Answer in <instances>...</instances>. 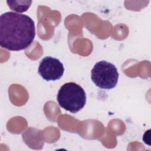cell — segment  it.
<instances>
[{
	"instance_id": "1",
	"label": "cell",
	"mask_w": 151,
	"mask_h": 151,
	"mask_svg": "<svg viewBox=\"0 0 151 151\" xmlns=\"http://www.w3.org/2000/svg\"><path fill=\"white\" fill-rule=\"evenodd\" d=\"M35 36V23L25 14L9 11L0 17V45L10 51L28 47Z\"/></svg>"
},
{
	"instance_id": "2",
	"label": "cell",
	"mask_w": 151,
	"mask_h": 151,
	"mask_svg": "<svg viewBox=\"0 0 151 151\" xmlns=\"http://www.w3.org/2000/svg\"><path fill=\"white\" fill-rule=\"evenodd\" d=\"M86 99L84 90L74 82L64 83L60 88L57 96L60 106L72 113L79 111L84 107Z\"/></svg>"
},
{
	"instance_id": "3",
	"label": "cell",
	"mask_w": 151,
	"mask_h": 151,
	"mask_svg": "<svg viewBox=\"0 0 151 151\" xmlns=\"http://www.w3.org/2000/svg\"><path fill=\"white\" fill-rule=\"evenodd\" d=\"M91 78L97 87L109 90L116 87L118 82L119 73L112 63L100 61L96 63L92 68Z\"/></svg>"
},
{
	"instance_id": "4",
	"label": "cell",
	"mask_w": 151,
	"mask_h": 151,
	"mask_svg": "<svg viewBox=\"0 0 151 151\" xmlns=\"http://www.w3.org/2000/svg\"><path fill=\"white\" fill-rule=\"evenodd\" d=\"M38 72L40 76L47 81H56L63 76L64 67L58 59L47 56L41 60Z\"/></svg>"
},
{
	"instance_id": "5",
	"label": "cell",
	"mask_w": 151,
	"mask_h": 151,
	"mask_svg": "<svg viewBox=\"0 0 151 151\" xmlns=\"http://www.w3.org/2000/svg\"><path fill=\"white\" fill-rule=\"evenodd\" d=\"M8 6L13 11L24 12L28 10L32 3L31 1H7Z\"/></svg>"
}]
</instances>
